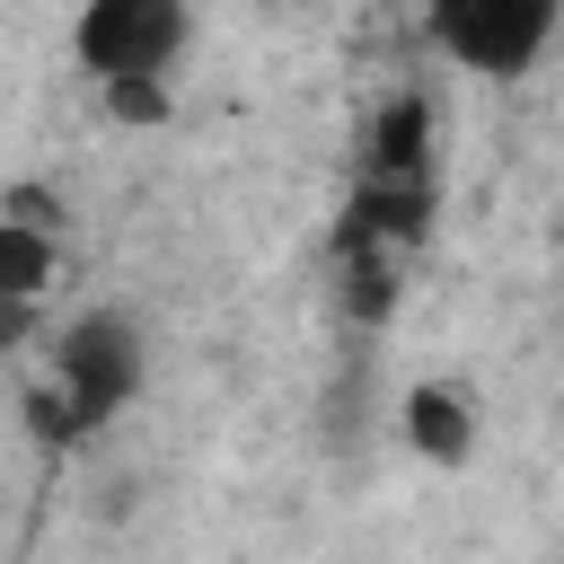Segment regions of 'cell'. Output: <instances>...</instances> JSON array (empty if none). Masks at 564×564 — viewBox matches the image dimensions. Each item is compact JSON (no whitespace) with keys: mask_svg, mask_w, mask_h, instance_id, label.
I'll use <instances>...</instances> for the list:
<instances>
[{"mask_svg":"<svg viewBox=\"0 0 564 564\" xmlns=\"http://www.w3.org/2000/svg\"><path fill=\"white\" fill-rule=\"evenodd\" d=\"M132 397H141V335L123 308H88L53 335V379L26 388V423L44 449H70V441L106 432Z\"/></svg>","mask_w":564,"mask_h":564,"instance_id":"obj_1","label":"cell"},{"mask_svg":"<svg viewBox=\"0 0 564 564\" xmlns=\"http://www.w3.org/2000/svg\"><path fill=\"white\" fill-rule=\"evenodd\" d=\"M185 35H194V18L176 0H88L70 18V53H79V70L97 88L106 79H167Z\"/></svg>","mask_w":564,"mask_h":564,"instance_id":"obj_2","label":"cell"},{"mask_svg":"<svg viewBox=\"0 0 564 564\" xmlns=\"http://www.w3.org/2000/svg\"><path fill=\"white\" fill-rule=\"evenodd\" d=\"M423 35H432L458 70L520 79V70L546 53L555 9H546V0H441V9H423Z\"/></svg>","mask_w":564,"mask_h":564,"instance_id":"obj_3","label":"cell"},{"mask_svg":"<svg viewBox=\"0 0 564 564\" xmlns=\"http://www.w3.org/2000/svg\"><path fill=\"white\" fill-rule=\"evenodd\" d=\"M441 106L423 88H397L379 97V115L361 123V150H352V185H441Z\"/></svg>","mask_w":564,"mask_h":564,"instance_id":"obj_4","label":"cell"},{"mask_svg":"<svg viewBox=\"0 0 564 564\" xmlns=\"http://www.w3.org/2000/svg\"><path fill=\"white\" fill-rule=\"evenodd\" d=\"M432 203L441 185H352L326 229V256H414L432 238Z\"/></svg>","mask_w":564,"mask_h":564,"instance_id":"obj_5","label":"cell"},{"mask_svg":"<svg viewBox=\"0 0 564 564\" xmlns=\"http://www.w3.org/2000/svg\"><path fill=\"white\" fill-rule=\"evenodd\" d=\"M405 449L423 458V467H467L476 458V405H467V388H449V379H423V388H405Z\"/></svg>","mask_w":564,"mask_h":564,"instance_id":"obj_6","label":"cell"},{"mask_svg":"<svg viewBox=\"0 0 564 564\" xmlns=\"http://www.w3.org/2000/svg\"><path fill=\"white\" fill-rule=\"evenodd\" d=\"M405 300V256H335V317L352 335H379Z\"/></svg>","mask_w":564,"mask_h":564,"instance_id":"obj_7","label":"cell"},{"mask_svg":"<svg viewBox=\"0 0 564 564\" xmlns=\"http://www.w3.org/2000/svg\"><path fill=\"white\" fill-rule=\"evenodd\" d=\"M53 264H62V238H26V229H0V291L18 308H35L53 291Z\"/></svg>","mask_w":564,"mask_h":564,"instance_id":"obj_8","label":"cell"},{"mask_svg":"<svg viewBox=\"0 0 564 564\" xmlns=\"http://www.w3.org/2000/svg\"><path fill=\"white\" fill-rule=\"evenodd\" d=\"M97 97H106V115H115V123H132V132L167 123V106H176V97H167V79H106Z\"/></svg>","mask_w":564,"mask_h":564,"instance_id":"obj_9","label":"cell"},{"mask_svg":"<svg viewBox=\"0 0 564 564\" xmlns=\"http://www.w3.org/2000/svg\"><path fill=\"white\" fill-rule=\"evenodd\" d=\"M0 229H26V238H62V203H53L35 176H18V185L0 194Z\"/></svg>","mask_w":564,"mask_h":564,"instance_id":"obj_10","label":"cell"},{"mask_svg":"<svg viewBox=\"0 0 564 564\" xmlns=\"http://www.w3.org/2000/svg\"><path fill=\"white\" fill-rule=\"evenodd\" d=\"M555 247H564V229H555Z\"/></svg>","mask_w":564,"mask_h":564,"instance_id":"obj_11","label":"cell"}]
</instances>
